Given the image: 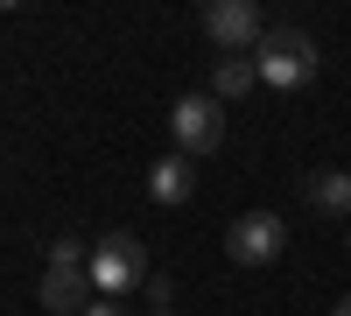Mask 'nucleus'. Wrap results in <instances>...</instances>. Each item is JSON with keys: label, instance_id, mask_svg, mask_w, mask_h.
I'll use <instances>...</instances> for the list:
<instances>
[{"label": "nucleus", "instance_id": "f257e3e1", "mask_svg": "<svg viewBox=\"0 0 351 316\" xmlns=\"http://www.w3.org/2000/svg\"><path fill=\"white\" fill-rule=\"evenodd\" d=\"M92 289L106 295V302H120V295H134V289H148V253H141V239L127 232V225H112V232H99L92 239Z\"/></svg>", "mask_w": 351, "mask_h": 316}, {"label": "nucleus", "instance_id": "f03ea898", "mask_svg": "<svg viewBox=\"0 0 351 316\" xmlns=\"http://www.w3.org/2000/svg\"><path fill=\"white\" fill-rule=\"evenodd\" d=\"M253 64H260V77H267V84L295 92V84L316 77V42L302 36V28H267V36H260V49H253Z\"/></svg>", "mask_w": 351, "mask_h": 316}, {"label": "nucleus", "instance_id": "7ed1b4c3", "mask_svg": "<svg viewBox=\"0 0 351 316\" xmlns=\"http://www.w3.org/2000/svg\"><path fill=\"white\" fill-rule=\"evenodd\" d=\"M169 127H176V155H211L218 141H225V106L211 99V92H190V99H176V112H169Z\"/></svg>", "mask_w": 351, "mask_h": 316}, {"label": "nucleus", "instance_id": "20e7f679", "mask_svg": "<svg viewBox=\"0 0 351 316\" xmlns=\"http://www.w3.org/2000/svg\"><path fill=\"white\" fill-rule=\"evenodd\" d=\"M204 36H211L225 56H253L260 36H267V21H260L253 0H211V8H204Z\"/></svg>", "mask_w": 351, "mask_h": 316}, {"label": "nucleus", "instance_id": "39448f33", "mask_svg": "<svg viewBox=\"0 0 351 316\" xmlns=\"http://www.w3.org/2000/svg\"><path fill=\"white\" fill-rule=\"evenodd\" d=\"M281 246H288V225H281L274 211H246V218L225 225V253H232L239 267H267Z\"/></svg>", "mask_w": 351, "mask_h": 316}, {"label": "nucleus", "instance_id": "423d86ee", "mask_svg": "<svg viewBox=\"0 0 351 316\" xmlns=\"http://www.w3.org/2000/svg\"><path fill=\"white\" fill-rule=\"evenodd\" d=\"M148 197H155V204H190V197H197V162L190 155H162L155 169H148Z\"/></svg>", "mask_w": 351, "mask_h": 316}, {"label": "nucleus", "instance_id": "0eeeda50", "mask_svg": "<svg viewBox=\"0 0 351 316\" xmlns=\"http://www.w3.org/2000/svg\"><path fill=\"white\" fill-rule=\"evenodd\" d=\"M84 281H92V274H84V267H43V309L49 316H84V309H92V302H84Z\"/></svg>", "mask_w": 351, "mask_h": 316}, {"label": "nucleus", "instance_id": "6e6552de", "mask_svg": "<svg viewBox=\"0 0 351 316\" xmlns=\"http://www.w3.org/2000/svg\"><path fill=\"white\" fill-rule=\"evenodd\" d=\"M302 197L324 218H344L351 211V176H344V169H316V176H302Z\"/></svg>", "mask_w": 351, "mask_h": 316}, {"label": "nucleus", "instance_id": "1a4fd4ad", "mask_svg": "<svg viewBox=\"0 0 351 316\" xmlns=\"http://www.w3.org/2000/svg\"><path fill=\"white\" fill-rule=\"evenodd\" d=\"M253 77H260V64H253V56H218V71H211V99L225 106V99L253 92Z\"/></svg>", "mask_w": 351, "mask_h": 316}, {"label": "nucleus", "instance_id": "9d476101", "mask_svg": "<svg viewBox=\"0 0 351 316\" xmlns=\"http://www.w3.org/2000/svg\"><path fill=\"white\" fill-rule=\"evenodd\" d=\"M43 260H49V267H92V253H84V239H77V232H49Z\"/></svg>", "mask_w": 351, "mask_h": 316}, {"label": "nucleus", "instance_id": "9b49d317", "mask_svg": "<svg viewBox=\"0 0 351 316\" xmlns=\"http://www.w3.org/2000/svg\"><path fill=\"white\" fill-rule=\"evenodd\" d=\"M148 302H155V316H176V281L169 274H148Z\"/></svg>", "mask_w": 351, "mask_h": 316}, {"label": "nucleus", "instance_id": "f8f14e48", "mask_svg": "<svg viewBox=\"0 0 351 316\" xmlns=\"http://www.w3.org/2000/svg\"><path fill=\"white\" fill-rule=\"evenodd\" d=\"M84 316H127V302H106V295H99V302L84 309Z\"/></svg>", "mask_w": 351, "mask_h": 316}, {"label": "nucleus", "instance_id": "ddd939ff", "mask_svg": "<svg viewBox=\"0 0 351 316\" xmlns=\"http://www.w3.org/2000/svg\"><path fill=\"white\" fill-rule=\"evenodd\" d=\"M330 316H351V295H344V302H337V309H330Z\"/></svg>", "mask_w": 351, "mask_h": 316}]
</instances>
